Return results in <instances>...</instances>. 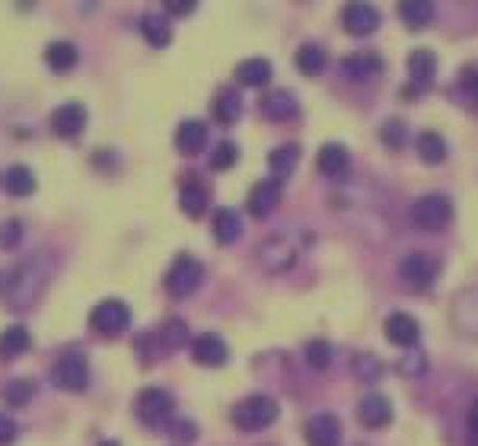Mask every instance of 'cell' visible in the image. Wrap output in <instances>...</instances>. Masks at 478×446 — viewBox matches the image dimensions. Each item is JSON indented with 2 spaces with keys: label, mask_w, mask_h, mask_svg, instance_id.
<instances>
[{
  "label": "cell",
  "mask_w": 478,
  "mask_h": 446,
  "mask_svg": "<svg viewBox=\"0 0 478 446\" xmlns=\"http://www.w3.org/2000/svg\"><path fill=\"white\" fill-rule=\"evenodd\" d=\"M191 357L201 367H224L230 360V348H226V341L217 332H205V335H198L191 341Z\"/></svg>",
  "instance_id": "obj_14"
},
{
  "label": "cell",
  "mask_w": 478,
  "mask_h": 446,
  "mask_svg": "<svg viewBox=\"0 0 478 446\" xmlns=\"http://www.w3.org/2000/svg\"><path fill=\"white\" fill-rule=\"evenodd\" d=\"M172 440L176 443H195L198 440V427L191 424V421H172Z\"/></svg>",
  "instance_id": "obj_42"
},
{
  "label": "cell",
  "mask_w": 478,
  "mask_h": 446,
  "mask_svg": "<svg viewBox=\"0 0 478 446\" xmlns=\"http://www.w3.org/2000/svg\"><path fill=\"white\" fill-rule=\"evenodd\" d=\"M131 325V309L124 300H103L96 303L93 313H89V329L103 338H118L124 335V329Z\"/></svg>",
  "instance_id": "obj_6"
},
{
  "label": "cell",
  "mask_w": 478,
  "mask_h": 446,
  "mask_svg": "<svg viewBox=\"0 0 478 446\" xmlns=\"http://www.w3.org/2000/svg\"><path fill=\"white\" fill-rule=\"evenodd\" d=\"M382 329H386V338H390L396 348H415L418 338H421V325H418V319H411L409 313H392Z\"/></svg>",
  "instance_id": "obj_19"
},
{
  "label": "cell",
  "mask_w": 478,
  "mask_h": 446,
  "mask_svg": "<svg viewBox=\"0 0 478 446\" xmlns=\"http://www.w3.org/2000/svg\"><path fill=\"white\" fill-rule=\"evenodd\" d=\"M469 446H478V433H469Z\"/></svg>",
  "instance_id": "obj_48"
},
{
  "label": "cell",
  "mask_w": 478,
  "mask_h": 446,
  "mask_svg": "<svg viewBox=\"0 0 478 446\" xmlns=\"http://www.w3.org/2000/svg\"><path fill=\"white\" fill-rule=\"evenodd\" d=\"M141 35H143V41L151 45V49H166L172 41V29H170V23L163 20V16H141Z\"/></svg>",
  "instance_id": "obj_32"
},
{
  "label": "cell",
  "mask_w": 478,
  "mask_h": 446,
  "mask_svg": "<svg viewBox=\"0 0 478 446\" xmlns=\"http://www.w3.org/2000/svg\"><path fill=\"white\" fill-rule=\"evenodd\" d=\"M211 233L220 246H233V242L243 236V217H239L233 207H220L214 211V223H211Z\"/></svg>",
  "instance_id": "obj_21"
},
{
  "label": "cell",
  "mask_w": 478,
  "mask_h": 446,
  "mask_svg": "<svg viewBox=\"0 0 478 446\" xmlns=\"http://www.w3.org/2000/svg\"><path fill=\"white\" fill-rule=\"evenodd\" d=\"M280 198H284V186H280V178H262V182H255L253 192H249L246 198V207L253 217H268V214L274 211V207L280 205Z\"/></svg>",
  "instance_id": "obj_12"
},
{
  "label": "cell",
  "mask_w": 478,
  "mask_h": 446,
  "mask_svg": "<svg viewBox=\"0 0 478 446\" xmlns=\"http://www.w3.org/2000/svg\"><path fill=\"white\" fill-rule=\"evenodd\" d=\"M303 354H307V364L313 367V370H326V367L332 364L335 350H332V344H328V341L316 338V341H309L307 348H303Z\"/></svg>",
  "instance_id": "obj_37"
},
{
  "label": "cell",
  "mask_w": 478,
  "mask_h": 446,
  "mask_svg": "<svg viewBox=\"0 0 478 446\" xmlns=\"http://www.w3.org/2000/svg\"><path fill=\"white\" fill-rule=\"evenodd\" d=\"M405 138H409V131H405V122H399V118H390V122H382L380 128V141L390 150H399V147L405 144Z\"/></svg>",
  "instance_id": "obj_39"
},
{
  "label": "cell",
  "mask_w": 478,
  "mask_h": 446,
  "mask_svg": "<svg viewBox=\"0 0 478 446\" xmlns=\"http://www.w3.org/2000/svg\"><path fill=\"white\" fill-rule=\"evenodd\" d=\"M163 10L170 16H188L195 14V4H163Z\"/></svg>",
  "instance_id": "obj_45"
},
{
  "label": "cell",
  "mask_w": 478,
  "mask_h": 446,
  "mask_svg": "<svg viewBox=\"0 0 478 446\" xmlns=\"http://www.w3.org/2000/svg\"><path fill=\"white\" fill-rule=\"evenodd\" d=\"M0 396H4V402H7V405H29V398L35 396V383L32 379H26V377H20V379H10L7 386H4V392H0Z\"/></svg>",
  "instance_id": "obj_36"
},
{
  "label": "cell",
  "mask_w": 478,
  "mask_h": 446,
  "mask_svg": "<svg viewBox=\"0 0 478 446\" xmlns=\"http://www.w3.org/2000/svg\"><path fill=\"white\" fill-rule=\"evenodd\" d=\"M134 412H137V418H141V424L166 427L172 421V414H176V398H172L166 389L151 386V389H143L141 396H137Z\"/></svg>",
  "instance_id": "obj_7"
},
{
  "label": "cell",
  "mask_w": 478,
  "mask_h": 446,
  "mask_svg": "<svg viewBox=\"0 0 478 446\" xmlns=\"http://www.w3.org/2000/svg\"><path fill=\"white\" fill-rule=\"evenodd\" d=\"M382 70H386V64L376 51H357L342 61V77L351 83H373Z\"/></svg>",
  "instance_id": "obj_13"
},
{
  "label": "cell",
  "mask_w": 478,
  "mask_h": 446,
  "mask_svg": "<svg viewBox=\"0 0 478 446\" xmlns=\"http://www.w3.org/2000/svg\"><path fill=\"white\" fill-rule=\"evenodd\" d=\"M297 259H300V249L287 236H271V240H265L259 246V265L265 268L268 275H284V271H290L297 265Z\"/></svg>",
  "instance_id": "obj_9"
},
{
  "label": "cell",
  "mask_w": 478,
  "mask_h": 446,
  "mask_svg": "<svg viewBox=\"0 0 478 446\" xmlns=\"http://www.w3.org/2000/svg\"><path fill=\"white\" fill-rule=\"evenodd\" d=\"M399 370H402L405 377H421V373L427 370V360H424L421 354H409L402 364H399Z\"/></svg>",
  "instance_id": "obj_43"
},
{
  "label": "cell",
  "mask_w": 478,
  "mask_h": 446,
  "mask_svg": "<svg viewBox=\"0 0 478 446\" xmlns=\"http://www.w3.org/2000/svg\"><path fill=\"white\" fill-rule=\"evenodd\" d=\"M87 105L83 103H64L58 105L55 112H51V134H58V138H77V134H83V128H87Z\"/></svg>",
  "instance_id": "obj_11"
},
{
  "label": "cell",
  "mask_w": 478,
  "mask_h": 446,
  "mask_svg": "<svg viewBox=\"0 0 478 446\" xmlns=\"http://www.w3.org/2000/svg\"><path fill=\"white\" fill-rule=\"evenodd\" d=\"M278 414H280L278 402H274L271 396H262L259 392V396L243 398V402L233 408L230 418L243 433H259V431H265V427H271L274 421H278Z\"/></svg>",
  "instance_id": "obj_2"
},
{
  "label": "cell",
  "mask_w": 478,
  "mask_h": 446,
  "mask_svg": "<svg viewBox=\"0 0 478 446\" xmlns=\"http://www.w3.org/2000/svg\"><path fill=\"white\" fill-rule=\"evenodd\" d=\"M179 207H182L188 217H201L207 211V188L198 186V182H188L179 195Z\"/></svg>",
  "instance_id": "obj_33"
},
{
  "label": "cell",
  "mask_w": 478,
  "mask_h": 446,
  "mask_svg": "<svg viewBox=\"0 0 478 446\" xmlns=\"http://www.w3.org/2000/svg\"><path fill=\"white\" fill-rule=\"evenodd\" d=\"M23 242V220H4L0 223V246L4 249H16Z\"/></svg>",
  "instance_id": "obj_41"
},
{
  "label": "cell",
  "mask_w": 478,
  "mask_h": 446,
  "mask_svg": "<svg viewBox=\"0 0 478 446\" xmlns=\"http://www.w3.org/2000/svg\"><path fill=\"white\" fill-rule=\"evenodd\" d=\"M99 446H122V443H118V440H103Z\"/></svg>",
  "instance_id": "obj_47"
},
{
  "label": "cell",
  "mask_w": 478,
  "mask_h": 446,
  "mask_svg": "<svg viewBox=\"0 0 478 446\" xmlns=\"http://www.w3.org/2000/svg\"><path fill=\"white\" fill-rule=\"evenodd\" d=\"M16 440V421L0 412V446H10Z\"/></svg>",
  "instance_id": "obj_44"
},
{
  "label": "cell",
  "mask_w": 478,
  "mask_h": 446,
  "mask_svg": "<svg viewBox=\"0 0 478 446\" xmlns=\"http://www.w3.org/2000/svg\"><path fill=\"white\" fill-rule=\"evenodd\" d=\"M51 383L64 392H83L89 386V360L80 348H70L51 367Z\"/></svg>",
  "instance_id": "obj_5"
},
{
  "label": "cell",
  "mask_w": 478,
  "mask_h": 446,
  "mask_svg": "<svg viewBox=\"0 0 478 446\" xmlns=\"http://www.w3.org/2000/svg\"><path fill=\"white\" fill-rule=\"evenodd\" d=\"M434 74H437V55L430 49H415L409 55V77L418 89H427L434 83Z\"/></svg>",
  "instance_id": "obj_20"
},
{
  "label": "cell",
  "mask_w": 478,
  "mask_h": 446,
  "mask_svg": "<svg viewBox=\"0 0 478 446\" xmlns=\"http://www.w3.org/2000/svg\"><path fill=\"white\" fill-rule=\"evenodd\" d=\"M207 124L198 122V118H188V122H182L176 128V150L185 153V157H195V153H201L207 147Z\"/></svg>",
  "instance_id": "obj_18"
},
{
  "label": "cell",
  "mask_w": 478,
  "mask_h": 446,
  "mask_svg": "<svg viewBox=\"0 0 478 446\" xmlns=\"http://www.w3.org/2000/svg\"><path fill=\"white\" fill-rule=\"evenodd\" d=\"M259 109L268 122H290V118L300 115V103H297V96L290 89H274V93H268V96L262 99Z\"/></svg>",
  "instance_id": "obj_17"
},
{
  "label": "cell",
  "mask_w": 478,
  "mask_h": 446,
  "mask_svg": "<svg viewBox=\"0 0 478 446\" xmlns=\"http://www.w3.org/2000/svg\"><path fill=\"white\" fill-rule=\"evenodd\" d=\"M307 443L309 446H342V421L322 412L307 421Z\"/></svg>",
  "instance_id": "obj_15"
},
{
  "label": "cell",
  "mask_w": 478,
  "mask_h": 446,
  "mask_svg": "<svg viewBox=\"0 0 478 446\" xmlns=\"http://www.w3.org/2000/svg\"><path fill=\"white\" fill-rule=\"evenodd\" d=\"M399 275L411 290H430L440 275V261L427 252H409L399 261Z\"/></svg>",
  "instance_id": "obj_8"
},
{
  "label": "cell",
  "mask_w": 478,
  "mask_h": 446,
  "mask_svg": "<svg viewBox=\"0 0 478 446\" xmlns=\"http://www.w3.org/2000/svg\"><path fill=\"white\" fill-rule=\"evenodd\" d=\"M29 348H32V335H29L26 325H10V329L0 332V357L4 360H16Z\"/></svg>",
  "instance_id": "obj_25"
},
{
  "label": "cell",
  "mask_w": 478,
  "mask_h": 446,
  "mask_svg": "<svg viewBox=\"0 0 478 446\" xmlns=\"http://www.w3.org/2000/svg\"><path fill=\"white\" fill-rule=\"evenodd\" d=\"M211 115L217 124H233L239 115H243V99H239L236 89H220L211 103Z\"/></svg>",
  "instance_id": "obj_27"
},
{
  "label": "cell",
  "mask_w": 478,
  "mask_h": 446,
  "mask_svg": "<svg viewBox=\"0 0 478 446\" xmlns=\"http://www.w3.org/2000/svg\"><path fill=\"white\" fill-rule=\"evenodd\" d=\"M459 93L465 96V103L478 105V61L463 68V74H459Z\"/></svg>",
  "instance_id": "obj_40"
},
{
  "label": "cell",
  "mask_w": 478,
  "mask_h": 446,
  "mask_svg": "<svg viewBox=\"0 0 478 446\" xmlns=\"http://www.w3.org/2000/svg\"><path fill=\"white\" fill-rule=\"evenodd\" d=\"M357 421H361L367 431H382V427L392 421V402L386 396H380V392L361 398V405H357Z\"/></svg>",
  "instance_id": "obj_16"
},
{
  "label": "cell",
  "mask_w": 478,
  "mask_h": 446,
  "mask_svg": "<svg viewBox=\"0 0 478 446\" xmlns=\"http://www.w3.org/2000/svg\"><path fill=\"white\" fill-rule=\"evenodd\" d=\"M316 166H319V172H322V176H328V178L345 176V172H348V166H351L348 147H345V144H326L319 150V159H316Z\"/></svg>",
  "instance_id": "obj_23"
},
{
  "label": "cell",
  "mask_w": 478,
  "mask_h": 446,
  "mask_svg": "<svg viewBox=\"0 0 478 446\" xmlns=\"http://www.w3.org/2000/svg\"><path fill=\"white\" fill-rule=\"evenodd\" d=\"M342 26H345V32L354 35V39H367V35H373L376 29H380V10H376L373 4H367V0H354V4L345 7Z\"/></svg>",
  "instance_id": "obj_10"
},
{
  "label": "cell",
  "mask_w": 478,
  "mask_h": 446,
  "mask_svg": "<svg viewBox=\"0 0 478 446\" xmlns=\"http://www.w3.org/2000/svg\"><path fill=\"white\" fill-rule=\"evenodd\" d=\"M469 433H478V398L472 402V408H469Z\"/></svg>",
  "instance_id": "obj_46"
},
{
  "label": "cell",
  "mask_w": 478,
  "mask_h": 446,
  "mask_svg": "<svg viewBox=\"0 0 478 446\" xmlns=\"http://www.w3.org/2000/svg\"><path fill=\"white\" fill-rule=\"evenodd\" d=\"M236 159H239V147L230 144V141H224V144H217L211 150V169L214 172H226V169H233V166H236Z\"/></svg>",
  "instance_id": "obj_38"
},
{
  "label": "cell",
  "mask_w": 478,
  "mask_h": 446,
  "mask_svg": "<svg viewBox=\"0 0 478 446\" xmlns=\"http://www.w3.org/2000/svg\"><path fill=\"white\" fill-rule=\"evenodd\" d=\"M45 284H48V261L41 255H35V259H29L26 265H20L7 278V284H4V303L10 309H29L41 296Z\"/></svg>",
  "instance_id": "obj_1"
},
{
  "label": "cell",
  "mask_w": 478,
  "mask_h": 446,
  "mask_svg": "<svg viewBox=\"0 0 478 446\" xmlns=\"http://www.w3.org/2000/svg\"><path fill=\"white\" fill-rule=\"evenodd\" d=\"M271 80V61L265 58H246V61L236 64V83L239 86H249V89H259Z\"/></svg>",
  "instance_id": "obj_24"
},
{
  "label": "cell",
  "mask_w": 478,
  "mask_h": 446,
  "mask_svg": "<svg viewBox=\"0 0 478 446\" xmlns=\"http://www.w3.org/2000/svg\"><path fill=\"white\" fill-rule=\"evenodd\" d=\"M297 70L300 74H307V77H319L322 70L328 68V55H326V49L322 45H313V41H307V45H300L297 49Z\"/></svg>",
  "instance_id": "obj_28"
},
{
  "label": "cell",
  "mask_w": 478,
  "mask_h": 446,
  "mask_svg": "<svg viewBox=\"0 0 478 446\" xmlns=\"http://www.w3.org/2000/svg\"><path fill=\"white\" fill-rule=\"evenodd\" d=\"M77 61H80V51H77V45L68 39L51 41V45L45 49V64L55 70V74H68V70H74Z\"/></svg>",
  "instance_id": "obj_22"
},
{
  "label": "cell",
  "mask_w": 478,
  "mask_h": 446,
  "mask_svg": "<svg viewBox=\"0 0 478 446\" xmlns=\"http://www.w3.org/2000/svg\"><path fill=\"white\" fill-rule=\"evenodd\" d=\"M453 220V201L440 192L421 195V198L411 205V223L424 233H440V230L450 227Z\"/></svg>",
  "instance_id": "obj_3"
},
{
  "label": "cell",
  "mask_w": 478,
  "mask_h": 446,
  "mask_svg": "<svg viewBox=\"0 0 478 446\" xmlns=\"http://www.w3.org/2000/svg\"><path fill=\"white\" fill-rule=\"evenodd\" d=\"M297 163H300V147L297 144H280L268 153V169L274 172V178L290 176L297 169Z\"/></svg>",
  "instance_id": "obj_31"
},
{
  "label": "cell",
  "mask_w": 478,
  "mask_h": 446,
  "mask_svg": "<svg viewBox=\"0 0 478 446\" xmlns=\"http://www.w3.org/2000/svg\"><path fill=\"white\" fill-rule=\"evenodd\" d=\"M382 370H386V367H382V360L376 354H354L351 357V373H354L357 379H363V383H376V379L382 377Z\"/></svg>",
  "instance_id": "obj_34"
},
{
  "label": "cell",
  "mask_w": 478,
  "mask_h": 446,
  "mask_svg": "<svg viewBox=\"0 0 478 446\" xmlns=\"http://www.w3.org/2000/svg\"><path fill=\"white\" fill-rule=\"evenodd\" d=\"M415 147H418V157H421V163H427V166H437V163H444V159H446V141L440 138L437 131H421V134H418V141H415Z\"/></svg>",
  "instance_id": "obj_30"
},
{
  "label": "cell",
  "mask_w": 478,
  "mask_h": 446,
  "mask_svg": "<svg viewBox=\"0 0 478 446\" xmlns=\"http://www.w3.org/2000/svg\"><path fill=\"white\" fill-rule=\"evenodd\" d=\"M160 344L170 350H179L182 344H188V325H185V319H166L160 325Z\"/></svg>",
  "instance_id": "obj_35"
},
{
  "label": "cell",
  "mask_w": 478,
  "mask_h": 446,
  "mask_svg": "<svg viewBox=\"0 0 478 446\" xmlns=\"http://www.w3.org/2000/svg\"><path fill=\"white\" fill-rule=\"evenodd\" d=\"M201 281H205V265H201L198 259H191V255H179L170 265V271H166L163 287L170 296L182 300V296L195 294V290L201 287Z\"/></svg>",
  "instance_id": "obj_4"
},
{
  "label": "cell",
  "mask_w": 478,
  "mask_h": 446,
  "mask_svg": "<svg viewBox=\"0 0 478 446\" xmlns=\"http://www.w3.org/2000/svg\"><path fill=\"white\" fill-rule=\"evenodd\" d=\"M4 192L14 195V198H26L35 192V172L29 166H10L4 172Z\"/></svg>",
  "instance_id": "obj_29"
},
{
  "label": "cell",
  "mask_w": 478,
  "mask_h": 446,
  "mask_svg": "<svg viewBox=\"0 0 478 446\" xmlns=\"http://www.w3.org/2000/svg\"><path fill=\"white\" fill-rule=\"evenodd\" d=\"M434 16H437V7H434L430 0H405V4H399V20H402L409 29L430 26Z\"/></svg>",
  "instance_id": "obj_26"
}]
</instances>
